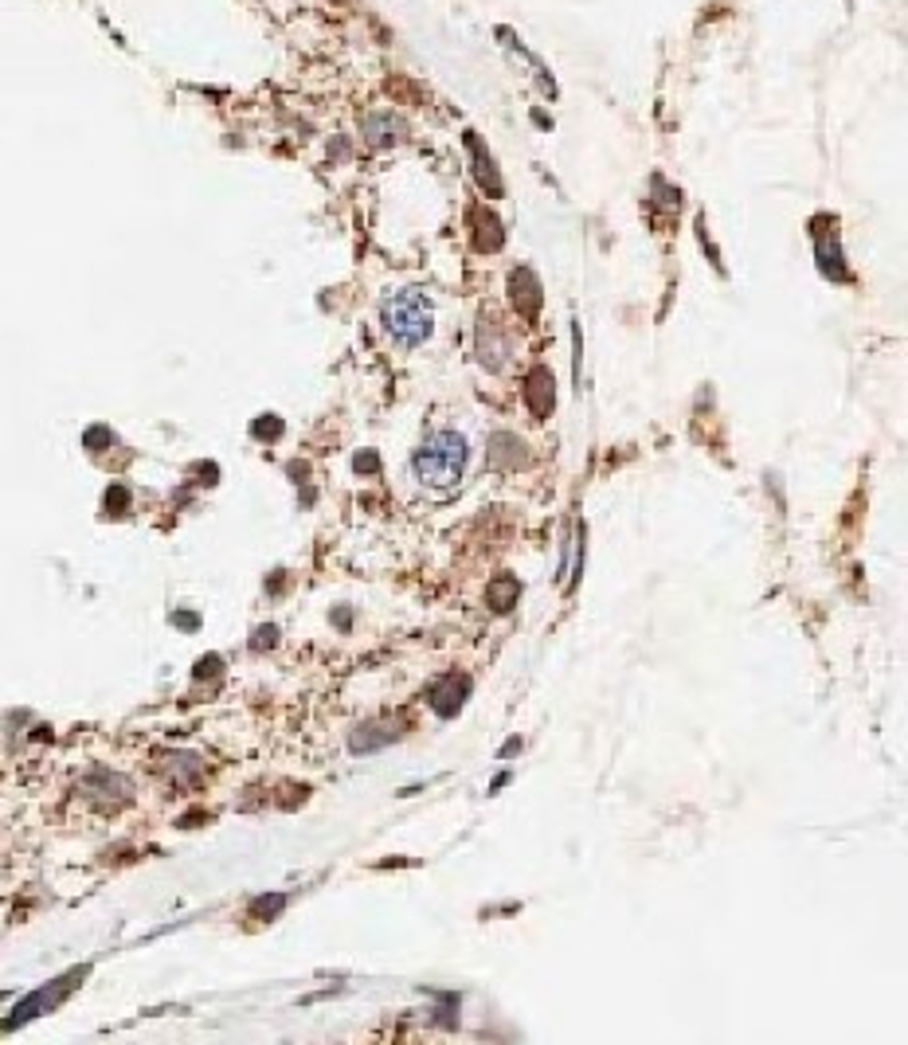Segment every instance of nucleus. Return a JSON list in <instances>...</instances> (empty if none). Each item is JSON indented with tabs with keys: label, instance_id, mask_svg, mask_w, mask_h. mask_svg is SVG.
<instances>
[{
	"label": "nucleus",
	"instance_id": "obj_1",
	"mask_svg": "<svg viewBox=\"0 0 908 1045\" xmlns=\"http://www.w3.org/2000/svg\"><path fill=\"white\" fill-rule=\"evenodd\" d=\"M466 470V439L458 431H435L427 435V443L411 455V474L423 482V486H439L447 490L462 478Z\"/></svg>",
	"mask_w": 908,
	"mask_h": 1045
},
{
	"label": "nucleus",
	"instance_id": "obj_2",
	"mask_svg": "<svg viewBox=\"0 0 908 1045\" xmlns=\"http://www.w3.org/2000/svg\"><path fill=\"white\" fill-rule=\"evenodd\" d=\"M380 314H384V329H388V337L392 341H400V345H423L427 337H431V298L423 294V290H400V294H388L384 298V306H380Z\"/></svg>",
	"mask_w": 908,
	"mask_h": 1045
}]
</instances>
